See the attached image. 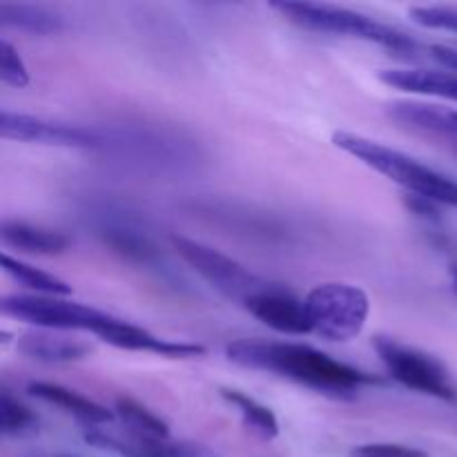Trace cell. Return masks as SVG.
Wrapping results in <instances>:
<instances>
[{"label":"cell","mask_w":457,"mask_h":457,"mask_svg":"<svg viewBox=\"0 0 457 457\" xmlns=\"http://www.w3.org/2000/svg\"><path fill=\"white\" fill-rule=\"evenodd\" d=\"M226 355L241 369L279 375L299 386L312 388L335 400H355L361 386L379 384L378 378L348 366L308 344L239 339L226 346Z\"/></svg>","instance_id":"obj_1"},{"label":"cell","mask_w":457,"mask_h":457,"mask_svg":"<svg viewBox=\"0 0 457 457\" xmlns=\"http://www.w3.org/2000/svg\"><path fill=\"white\" fill-rule=\"evenodd\" d=\"M333 143L339 150L355 156L357 161H361L364 165L373 168L375 172L384 174V177L391 179L393 183L404 187L406 195L422 196V199L433 201V204L437 205L457 208L455 179L446 177V174L420 163L413 156L353 132H335Z\"/></svg>","instance_id":"obj_2"},{"label":"cell","mask_w":457,"mask_h":457,"mask_svg":"<svg viewBox=\"0 0 457 457\" xmlns=\"http://www.w3.org/2000/svg\"><path fill=\"white\" fill-rule=\"evenodd\" d=\"M270 7L284 13L290 22L303 27V29L366 40V43L379 45V47H386L397 54H415L420 49L418 40L411 34H406V31L386 25V22L375 21V18L366 16V13L337 7V4L279 0V3H272Z\"/></svg>","instance_id":"obj_3"},{"label":"cell","mask_w":457,"mask_h":457,"mask_svg":"<svg viewBox=\"0 0 457 457\" xmlns=\"http://www.w3.org/2000/svg\"><path fill=\"white\" fill-rule=\"evenodd\" d=\"M311 330L328 342H351L364 330L370 299L361 288L342 281L320 284L303 299Z\"/></svg>","instance_id":"obj_4"},{"label":"cell","mask_w":457,"mask_h":457,"mask_svg":"<svg viewBox=\"0 0 457 457\" xmlns=\"http://www.w3.org/2000/svg\"><path fill=\"white\" fill-rule=\"evenodd\" d=\"M4 317L25 321L40 330H83L98 335L103 326L114 315L96 311L79 302H67L65 297H43V295H7L0 302Z\"/></svg>","instance_id":"obj_5"},{"label":"cell","mask_w":457,"mask_h":457,"mask_svg":"<svg viewBox=\"0 0 457 457\" xmlns=\"http://www.w3.org/2000/svg\"><path fill=\"white\" fill-rule=\"evenodd\" d=\"M170 244L177 250L179 257H181L201 279L208 281L214 290L226 295L228 299L245 303L250 297L270 288L268 281L253 275V272L245 266H241L237 259L228 257V254L219 253V250L210 248V245L201 244V241L190 239V237L183 235H172L170 237Z\"/></svg>","instance_id":"obj_6"},{"label":"cell","mask_w":457,"mask_h":457,"mask_svg":"<svg viewBox=\"0 0 457 457\" xmlns=\"http://www.w3.org/2000/svg\"><path fill=\"white\" fill-rule=\"evenodd\" d=\"M373 348L386 366L388 375L402 386L437 400H453L455 391L449 382V370L440 360L420 348L406 346L393 337H375Z\"/></svg>","instance_id":"obj_7"},{"label":"cell","mask_w":457,"mask_h":457,"mask_svg":"<svg viewBox=\"0 0 457 457\" xmlns=\"http://www.w3.org/2000/svg\"><path fill=\"white\" fill-rule=\"evenodd\" d=\"M0 134L9 141L80 147V150H101L103 143H105V134L101 129L40 119V116L16 114V112L9 110H3V114H0Z\"/></svg>","instance_id":"obj_8"},{"label":"cell","mask_w":457,"mask_h":457,"mask_svg":"<svg viewBox=\"0 0 457 457\" xmlns=\"http://www.w3.org/2000/svg\"><path fill=\"white\" fill-rule=\"evenodd\" d=\"M96 337L101 342L110 344V346L120 348V351L152 353V355L168 357V360H192V357H204L208 353L201 344L172 342V339L156 337L150 330L141 328L132 321L119 320V317H112Z\"/></svg>","instance_id":"obj_9"},{"label":"cell","mask_w":457,"mask_h":457,"mask_svg":"<svg viewBox=\"0 0 457 457\" xmlns=\"http://www.w3.org/2000/svg\"><path fill=\"white\" fill-rule=\"evenodd\" d=\"M245 311L262 321L263 326L272 328L281 335H308L311 321H308L306 303L303 299H297L288 290L279 286H270L263 293L254 295L244 303Z\"/></svg>","instance_id":"obj_10"},{"label":"cell","mask_w":457,"mask_h":457,"mask_svg":"<svg viewBox=\"0 0 457 457\" xmlns=\"http://www.w3.org/2000/svg\"><path fill=\"white\" fill-rule=\"evenodd\" d=\"M386 114L393 123L411 132L442 138L445 143H457V110L422 101H393L386 105Z\"/></svg>","instance_id":"obj_11"},{"label":"cell","mask_w":457,"mask_h":457,"mask_svg":"<svg viewBox=\"0 0 457 457\" xmlns=\"http://www.w3.org/2000/svg\"><path fill=\"white\" fill-rule=\"evenodd\" d=\"M16 351L21 355L29 357L43 364H70V361H80L94 353L83 339L67 337L58 330H29L16 337Z\"/></svg>","instance_id":"obj_12"},{"label":"cell","mask_w":457,"mask_h":457,"mask_svg":"<svg viewBox=\"0 0 457 457\" xmlns=\"http://www.w3.org/2000/svg\"><path fill=\"white\" fill-rule=\"evenodd\" d=\"M27 393L36 400L45 402V404H52L56 409L65 411L67 415L76 418L79 422H83L85 427H98V424H107L114 420V413L110 409H105L98 402L89 400V397L80 395V393L71 391V388L61 386V384L52 382H31L27 386Z\"/></svg>","instance_id":"obj_13"},{"label":"cell","mask_w":457,"mask_h":457,"mask_svg":"<svg viewBox=\"0 0 457 457\" xmlns=\"http://www.w3.org/2000/svg\"><path fill=\"white\" fill-rule=\"evenodd\" d=\"M0 239H3L4 248L21 250L27 254H62L71 245L70 237L62 235L58 230H49V228L31 226L25 221H13L7 219L0 226Z\"/></svg>","instance_id":"obj_14"},{"label":"cell","mask_w":457,"mask_h":457,"mask_svg":"<svg viewBox=\"0 0 457 457\" xmlns=\"http://www.w3.org/2000/svg\"><path fill=\"white\" fill-rule=\"evenodd\" d=\"M379 80L402 92L427 94L457 103V74L440 70H382Z\"/></svg>","instance_id":"obj_15"},{"label":"cell","mask_w":457,"mask_h":457,"mask_svg":"<svg viewBox=\"0 0 457 457\" xmlns=\"http://www.w3.org/2000/svg\"><path fill=\"white\" fill-rule=\"evenodd\" d=\"M0 25L4 29H18L25 34H56L67 27L62 13L47 4L34 3H0Z\"/></svg>","instance_id":"obj_16"},{"label":"cell","mask_w":457,"mask_h":457,"mask_svg":"<svg viewBox=\"0 0 457 457\" xmlns=\"http://www.w3.org/2000/svg\"><path fill=\"white\" fill-rule=\"evenodd\" d=\"M98 235L101 239L110 245L114 253H119L120 257L129 259L134 263H141V266H156L161 262V253L154 244H152L150 237L141 230H134L132 226L123 221H103L98 226Z\"/></svg>","instance_id":"obj_17"},{"label":"cell","mask_w":457,"mask_h":457,"mask_svg":"<svg viewBox=\"0 0 457 457\" xmlns=\"http://www.w3.org/2000/svg\"><path fill=\"white\" fill-rule=\"evenodd\" d=\"M114 411L134 440H170V424L156 413H152L141 402L132 400V397H119Z\"/></svg>","instance_id":"obj_18"},{"label":"cell","mask_w":457,"mask_h":457,"mask_svg":"<svg viewBox=\"0 0 457 457\" xmlns=\"http://www.w3.org/2000/svg\"><path fill=\"white\" fill-rule=\"evenodd\" d=\"M3 270L13 281L34 290L36 295H43V297H67V295H71V286L62 281L61 277L49 275V272L40 270V268L31 266V263L21 262V259L12 257L7 253L3 254Z\"/></svg>","instance_id":"obj_19"},{"label":"cell","mask_w":457,"mask_h":457,"mask_svg":"<svg viewBox=\"0 0 457 457\" xmlns=\"http://www.w3.org/2000/svg\"><path fill=\"white\" fill-rule=\"evenodd\" d=\"M221 397L239 411L245 428H250L254 436H259L262 440H275L279 436V422H277L275 413L268 406H263L262 402L237 391V388H221Z\"/></svg>","instance_id":"obj_20"},{"label":"cell","mask_w":457,"mask_h":457,"mask_svg":"<svg viewBox=\"0 0 457 457\" xmlns=\"http://www.w3.org/2000/svg\"><path fill=\"white\" fill-rule=\"evenodd\" d=\"M38 415L12 395L7 388L0 393V433L4 437H29L38 433Z\"/></svg>","instance_id":"obj_21"},{"label":"cell","mask_w":457,"mask_h":457,"mask_svg":"<svg viewBox=\"0 0 457 457\" xmlns=\"http://www.w3.org/2000/svg\"><path fill=\"white\" fill-rule=\"evenodd\" d=\"M0 80L12 87H27L29 85V70L9 40H0Z\"/></svg>","instance_id":"obj_22"},{"label":"cell","mask_w":457,"mask_h":457,"mask_svg":"<svg viewBox=\"0 0 457 457\" xmlns=\"http://www.w3.org/2000/svg\"><path fill=\"white\" fill-rule=\"evenodd\" d=\"M409 13L418 25L428 27V29L453 31V34H457V7H446V4H422V7H411Z\"/></svg>","instance_id":"obj_23"},{"label":"cell","mask_w":457,"mask_h":457,"mask_svg":"<svg viewBox=\"0 0 457 457\" xmlns=\"http://www.w3.org/2000/svg\"><path fill=\"white\" fill-rule=\"evenodd\" d=\"M348 457H428V453L418 449V446L393 445V442H370V445L355 446Z\"/></svg>","instance_id":"obj_24"},{"label":"cell","mask_w":457,"mask_h":457,"mask_svg":"<svg viewBox=\"0 0 457 457\" xmlns=\"http://www.w3.org/2000/svg\"><path fill=\"white\" fill-rule=\"evenodd\" d=\"M404 204L406 208L411 210V214L420 217L422 221L427 223L440 221V210H437V204H433V201L422 199V196H415V195H406Z\"/></svg>","instance_id":"obj_25"},{"label":"cell","mask_w":457,"mask_h":457,"mask_svg":"<svg viewBox=\"0 0 457 457\" xmlns=\"http://www.w3.org/2000/svg\"><path fill=\"white\" fill-rule=\"evenodd\" d=\"M428 52H431V56L436 58L440 65H445L446 70L457 74V49L455 47H449V45H431V47H428Z\"/></svg>","instance_id":"obj_26"},{"label":"cell","mask_w":457,"mask_h":457,"mask_svg":"<svg viewBox=\"0 0 457 457\" xmlns=\"http://www.w3.org/2000/svg\"><path fill=\"white\" fill-rule=\"evenodd\" d=\"M451 288H453V293L457 295V263L451 266Z\"/></svg>","instance_id":"obj_27"},{"label":"cell","mask_w":457,"mask_h":457,"mask_svg":"<svg viewBox=\"0 0 457 457\" xmlns=\"http://www.w3.org/2000/svg\"><path fill=\"white\" fill-rule=\"evenodd\" d=\"M451 152H453V154H457V143H451Z\"/></svg>","instance_id":"obj_28"},{"label":"cell","mask_w":457,"mask_h":457,"mask_svg":"<svg viewBox=\"0 0 457 457\" xmlns=\"http://www.w3.org/2000/svg\"><path fill=\"white\" fill-rule=\"evenodd\" d=\"M58 457H71V455H58Z\"/></svg>","instance_id":"obj_29"}]
</instances>
